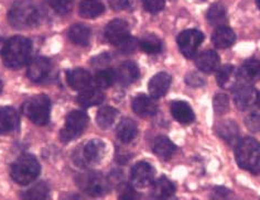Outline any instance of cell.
<instances>
[{"label":"cell","instance_id":"obj_36","mask_svg":"<svg viewBox=\"0 0 260 200\" xmlns=\"http://www.w3.org/2000/svg\"><path fill=\"white\" fill-rule=\"evenodd\" d=\"M74 0H49L51 8L58 15H67L73 7Z\"/></svg>","mask_w":260,"mask_h":200},{"label":"cell","instance_id":"obj_16","mask_svg":"<svg viewBox=\"0 0 260 200\" xmlns=\"http://www.w3.org/2000/svg\"><path fill=\"white\" fill-rule=\"evenodd\" d=\"M19 127V115L11 107L0 108V134L14 132Z\"/></svg>","mask_w":260,"mask_h":200},{"label":"cell","instance_id":"obj_41","mask_svg":"<svg viewBox=\"0 0 260 200\" xmlns=\"http://www.w3.org/2000/svg\"><path fill=\"white\" fill-rule=\"evenodd\" d=\"M119 200H139V196L133 187L125 186L120 192Z\"/></svg>","mask_w":260,"mask_h":200},{"label":"cell","instance_id":"obj_40","mask_svg":"<svg viewBox=\"0 0 260 200\" xmlns=\"http://www.w3.org/2000/svg\"><path fill=\"white\" fill-rule=\"evenodd\" d=\"M165 0H144L145 9L150 14H157L165 8Z\"/></svg>","mask_w":260,"mask_h":200},{"label":"cell","instance_id":"obj_33","mask_svg":"<svg viewBox=\"0 0 260 200\" xmlns=\"http://www.w3.org/2000/svg\"><path fill=\"white\" fill-rule=\"evenodd\" d=\"M139 45L142 51H145L148 54H157L161 52L162 43L160 38L153 34H147L141 38Z\"/></svg>","mask_w":260,"mask_h":200},{"label":"cell","instance_id":"obj_12","mask_svg":"<svg viewBox=\"0 0 260 200\" xmlns=\"http://www.w3.org/2000/svg\"><path fill=\"white\" fill-rule=\"evenodd\" d=\"M258 94L250 85H240L236 88L234 101L239 110H247L257 102Z\"/></svg>","mask_w":260,"mask_h":200},{"label":"cell","instance_id":"obj_6","mask_svg":"<svg viewBox=\"0 0 260 200\" xmlns=\"http://www.w3.org/2000/svg\"><path fill=\"white\" fill-rule=\"evenodd\" d=\"M88 124L87 114L81 111L75 110L70 112L65 120V125L61 130V140L65 143L73 141L84 132Z\"/></svg>","mask_w":260,"mask_h":200},{"label":"cell","instance_id":"obj_8","mask_svg":"<svg viewBox=\"0 0 260 200\" xmlns=\"http://www.w3.org/2000/svg\"><path fill=\"white\" fill-rule=\"evenodd\" d=\"M106 145L101 140H90L82 147L81 154L75 161L81 166H94L105 156Z\"/></svg>","mask_w":260,"mask_h":200},{"label":"cell","instance_id":"obj_5","mask_svg":"<svg viewBox=\"0 0 260 200\" xmlns=\"http://www.w3.org/2000/svg\"><path fill=\"white\" fill-rule=\"evenodd\" d=\"M23 113L38 126H45L50 120L51 101L49 97L38 95L24 102Z\"/></svg>","mask_w":260,"mask_h":200},{"label":"cell","instance_id":"obj_21","mask_svg":"<svg viewBox=\"0 0 260 200\" xmlns=\"http://www.w3.org/2000/svg\"><path fill=\"white\" fill-rule=\"evenodd\" d=\"M216 131L219 137L226 141L229 144H237L239 142V130L235 122L231 120L219 122L216 126Z\"/></svg>","mask_w":260,"mask_h":200},{"label":"cell","instance_id":"obj_2","mask_svg":"<svg viewBox=\"0 0 260 200\" xmlns=\"http://www.w3.org/2000/svg\"><path fill=\"white\" fill-rule=\"evenodd\" d=\"M8 19L16 29H30L40 22V12L32 0H16L9 10Z\"/></svg>","mask_w":260,"mask_h":200},{"label":"cell","instance_id":"obj_11","mask_svg":"<svg viewBox=\"0 0 260 200\" xmlns=\"http://www.w3.org/2000/svg\"><path fill=\"white\" fill-rule=\"evenodd\" d=\"M105 36L112 44H120L123 40L130 36L128 23L125 20H121V19H116V20L110 21L105 29Z\"/></svg>","mask_w":260,"mask_h":200},{"label":"cell","instance_id":"obj_35","mask_svg":"<svg viewBox=\"0 0 260 200\" xmlns=\"http://www.w3.org/2000/svg\"><path fill=\"white\" fill-rule=\"evenodd\" d=\"M117 79V73L112 68H105L96 74L94 82L97 87L108 88L113 85Z\"/></svg>","mask_w":260,"mask_h":200},{"label":"cell","instance_id":"obj_43","mask_svg":"<svg viewBox=\"0 0 260 200\" xmlns=\"http://www.w3.org/2000/svg\"><path fill=\"white\" fill-rule=\"evenodd\" d=\"M134 0H110V6L114 10H125L132 7Z\"/></svg>","mask_w":260,"mask_h":200},{"label":"cell","instance_id":"obj_13","mask_svg":"<svg viewBox=\"0 0 260 200\" xmlns=\"http://www.w3.org/2000/svg\"><path fill=\"white\" fill-rule=\"evenodd\" d=\"M51 70V62L43 56H37L29 63L28 77L32 82H42Z\"/></svg>","mask_w":260,"mask_h":200},{"label":"cell","instance_id":"obj_44","mask_svg":"<svg viewBox=\"0 0 260 200\" xmlns=\"http://www.w3.org/2000/svg\"><path fill=\"white\" fill-rule=\"evenodd\" d=\"M186 82H187L188 85H191V86H202L203 84L205 83L203 77L200 76L197 73H192V74L188 75L186 77Z\"/></svg>","mask_w":260,"mask_h":200},{"label":"cell","instance_id":"obj_10","mask_svg":"<svg viewBox=\"0 0 260 200\" xmlns=\"http://www.w3.org/2000/svg\"><path fill=\"white\" fill-rule=\"evenodd\" d=\"M130 178H132V183L135 187H137V188H147V187L153 184V167L147 162H139L133 167Z\"/></svg>","mask_w":260,"mask_h":200},{"label":"cell","instance_id":"obj_42","mask_svg":"<svg viewBox=\"0 0 260 200\" xmlns=\"http://www.w3.org/2000/svg\"><path fill=\"white\" fill-rule=\"evenodd\" d=\"M212 197L215 200H229L232 197V192L224 187H216L212 193Z\"/></svg>","mask_w":260,"mask_h":200},{"label":"cell","instance_id":"obj_14","mask_svg":"<svg viewBox=\"0 0 260 200\" xmlns=\"http://www.w3.org/2000/svg\"><path fill=\"white\" fill-rule=\"evenodd\" d=\"M242 79L237 68L232 65H225L218 69L216 81L223 89H234L238 87V83Z\"/></svg>","mask_w":260,"mask_h":200},{"label":"cell","instance_id":"obj_31","mask_svg":"<svg viewBox=\"0 0 260 200\" xmlns=\"http://www.w3.org/2000/svg\"><path fill=\"white\" fill-rule=\"evenodd\" d=\"M49 187L45 183H38L22 193V200H48Z\"/></svg>","mask_w":260,"mask_h":200},{"label":"cell","instance_id":"obj_19","mask_svg":"<svg viewBox=\"0 0 260 200\" xmlns=\"http://www.w3.org/2000/svg\"><path fill=\"white\" fill-rule=\"evenodd\" d=\"M171 113L173 118L180 124H191L194 120V112L191 106L185 101L175 100L171 104Z\"/></svg>","mask_w":260,"mask_h":200},{"label":"cell","instance_id":"obj_25","mask_svg":"<svg viewBox=\"0 0 260 200\" xmlns=\"http://www.w3.org/2000/svg\"><path fill=\"white\" fill-rule=\"evenodd\" d=\"M177 147L172 143L171 140L167 137L160 135L153 142V152L162 159H169L173 156Z\"/></svg>","mask_w":260,"mask_h":200},{"label":"cell","instance_id":"obj_37","mask_svg":"<svg viewBox=\"0 0 260 200\" xmlns=\"http://www.w3.org/2000/svg\"><path fill=\"white\" fill-rule=\"evenodd\" d=\"M214 105V109L215 111L219 114L225 113L227 110H229V97L224 94H218L217 96H215L213 101Z\"/></svg>","mask_w":260,"mask_h":200},{"label":"cell","instance_id":"obj_9","mask_svg":"<svg viewBox=\"0 0 260 200\" xmlns=\"http://www.w3.org/2000/svg\"><path fill=\"white\" fill-rule=\"evenodd\" d=\"M204 40V35L201 31L191 29L185 30L178 36V44L181 53L187 59H192L198 53L200 45Z\"/></svg>","mask_w":260,"mask_h":200},{"label":"cell","instance_id":"obj_22","mask_svg":"<svg viewBox=\"0 0 260 200\" xmlns=\"http://www.w3.org/2000/svg\"><path fill=\"white\" fill-rule=\"evenodd\" d=\"M117 79H118L122 85H130L135 83L139 77V68L133 62L122 63L117 69Z\"/></svg>","mask_w":260,"mask_h":200},{"label":"cell","instance_id":"obj_23","mask_svg":"<svg viewBox=\"0 0 260 200\" xmlns=\"http://www.w3.org/2000/svg\"><path fill=\"white\" fill-rule=\"evenodd\" d=\"M212 40L216 48L227 49L235 43L236 35L232 29L223 25V27H218L216 31L214 32Z\"/></svg>","mask_w":260,"mask_h":200},{"label":"cell","instance_id":"obj_18","mask_svg":"<svg viewBox=\"0 0 260 200\" xmlns=\"http://www.w3.org/2000/svg\"><path fill=\"white\" fill-rule=\"evenodd\" d=\"M68 83L71 88L82 92V90L89 87L90 83H92V77L87 70L76 68L71 70L68 74Z\"/></svg>","mask_w":260,"mask_h":200},{"label":"cell","instance_id":"obj_48","mask_svg":"<svg viewBox=\"0 0 260 200\" xmlns=\"http://www.w3.org/2000/svg\"><path fill=\"white\" fill-rule=\"evenodd\" d=\"M256 2H257V5H258V7L260 9V0H256Z\"/></svg>","mask_w":260,"mask_h":200},{"label":"cell","instance_id":"obj_24","mask_svg":"<svg viewBox=\"0 0 260 200\" xmlns=\"http://www.w3.org/2000/svg\"><path fill=\"white\" fill-rule=\"evenodd\" d=\"M138 129H137V125L136 122L129 118H125L122 119L119 125L117 126V137L122 142V143H129L132 142L136 135H137Z\"/></svg>","mask_w":260,"mask_h":200},{"label":"cell","instance_id":"obj_4","mask_svg":"<svg viewBox=\"0 0 260 200\" xmlns=\"http://www.w3.org/2000/svg\"><path fill=\"white\" fill-rule=\"evenodd\" d=\"M40 171L38 159L30 154H24L11 165L10 175L17 184L28 185L37 179Z\"/></svg>","mask_w":260,"mask_h":200},{"label":"cell","instance_id":"obj_17","mask_svg":"<svg viewBox=\"0 0 260 200\" xmlns=\"http://www.w3.org/2000/svg\"><path fill=\"white\" fill-rule=\"evenodd\" d=\"M133 110L140 117H151L158 110L155 101L146 95H139L133 100Z\"/></svg>","mask_w":260,"mask_h":200},{"label":"cell","instance_id":"obj_7","mask_svg":"<svg viewBox=\"0 0 260 200\" xmlns=\"http://www.w3.org/2000/svg\"><path fill=\"white\" fill-rule=\"evenodd\" d=\"M77 185L80 188L93 197L104 196L108 191V180L102 174L89 172L77 177Z\"/></svg>","mask_w":260,"mask_h":200},{"label":"cell","instance_id":"obj_46","mask_svg":"<svg viewBox=\"0 0 260 200\" xmlns=\"http://www.w3.org/2000/svg\"><path fill=\"white\" fill-rule=\"evenodd\" d=\"M257 104L260 107V94H258V97H257Z\"/></svg>","mask_w":260,"mask_h":200},{"label":"cell","instance_id":"obj_28","mask_svg":"<svg viewBox=\"0 0 260 200\" xmlns=\"http://www.w3.org/2000/svg\"><path fill=\"white\" fill-rule=\"evenodd\" d=\"M104 10L105 7L100 0H83L80 5V15L86 19L100 17Z\"/></svg>","mask_w":260,"mask_h":200},{"label":"cell","instance_id":"obj_15","mask_svg":"<svg viewBox=\"0 0 260 200\" xmlns=\"http://www.w3.org/2000/svg\"><path fill=\"white\" fill-rule=\"evenodd\" d=\"M170 85H171V76L168 73L161 72V73H158L157 75H154L150 79V82H149L148 89L152 98L158 99L167 94Z\"/></svg>","mask_w":260,"mask_h":200},{"label":"cell","instance_id":"obj_1","mask_svg":"<svg viewBox=\"0 0 260 200\" xmlns=\"http://www.w3.org/2000/svg\"><path fill=\"white\" fill-rule=\"evenodd\" d=\"M32 44L24 36H14L3 44L2 56L5 65L9 68H20L30 59Z\"/></svg>","mask_w":260,"mask_h":200},{"label":"cell","instance_id":"obj_38","mask_svg":"<svg viewBox=\"0 0 260 200\" xmlns=\"http://www.w3.org/2000/svg\"><path fill=\"white\" fill-rule=\"evenodd\" d=\"M246 126L252 132H257L260 130V112L252 111L246 117Z\"/></svg>","mask_w":260,"mask_h":200},{"label":"cell","instance_id":"obj_32","mask_svg":"<svg viewBox=\"0 0 260 200\" xmlns=\"http://www.w3.org/2000/svg\"><path fill=\"white\" fill-rule=\"evenodd\" d=\"M117 115H118V112H117L116 109H114L113 107H103L102 109H100V111L97 112V125L103 130L105 129H108L110 126H112Z\"/></svg>","mask_w":260,"mask_h":200},{"label":"cell","instance_id":"obj_39","mask_svg":"<svg viewBox=\"0 0 260 200\" xmlns=\"http://www.w3.org/2000/svg\"><path fill=\"white\" fill-rule=\"evenodd\" d=\"M139 42L136 40L135 37H132V36H128L126 40H123L120 44L117 45L118 47V49L121 51L122 53H126V54H129V53H133L135 52V50L137 49Z\"/></svg>","mask_w":260,"mask_h":200},{"label":"cell","instance_id":"obj_34","mask_svg":"<svg viewBox=\"0 0 260 200\" xmlns=\"http://www.w3.org/2000/svg\"><path fill=\"white\" fill-rule=\"evenodd\" d=\"M207 19L211 24L216 27H223L226 22V10L222 5L215 4L207 11Z\"/></svg>","mask_w":260,"mask_h":200},{"label":"cell","instance_id":"obj_20","mask_svg":"<svg viewBox=\"0 0 260 200\" xmlns=\"http://www.w3.org/2000/svg\"><path fill=\"white\" fill-rule=\"evenodd\" d=\"M195 63L200 70L204 73H212L219 66V56L214 51H205L197 57Z\"/></svg>","mask_w":260,"mask_h":200},{"label":"cell","instance_id":"obj_45","mask_svg":"<svg viewBox=\"0 0 260 200\" xmlns=\"http://www.w3.org/2000/svg\"><path fill=\"white\" fill-rule=\"evenodd\" d=\"M162 200H178L177 198H175L174 196H172V197H169V198H166V199H162Z\"/></svg>","mask_w":260,"mask_h":200},{"label":"cell","instance_id":"obj_30","mask_svg":"<svg viewBox=\"0 0 260 200\" xmlns=\"http://www.w3.org/2000/svg\"><path fill=\"white\" fill-rule=\"evenodd\" d=\"M239 73L240 77L245 81L253 82L260 79V60L252 59L245 62Z\"/></svg>","mask_w":260,"mask_h":200},{"label":"cell","instance_id":"obj_47","mask_svg":"<svg viewBox=\"0 0 260 200\" xmlns=\"http://www.w3.org/2000/svg\"><path fill=\"white\" fill-rule=\"evenodd\" d=\"M2 89H3V82L0 79V93H2Z\"/></svg>","mask_w":260,"mask_h":200},{"label":"cell","instance_id":"obj_27","mask_svg":"<svg viewBox=\"0 0 260 200\" xmlns=\"http://www.w3.org/2000/svg\"><path fill=\"white\" fill-rule=\"evenodd\" d=\"M175 187L167 177H161L155 180L152 187V195L157 200H162L174 196Z\"/></svg>","mask_w":260,"mask_h":200},{"label":"cell","instance_id":"obj_29","mask_svg":"<svg viewBox=\"0 0 260 200\" xmlns=\"http://www.w3.org/2000/svg\"><path fill=\"white\" fill-rule=\"evenodd\" d=\"M69 37L74 44L86 47L89 43L90 30L84 24H74L69 31Z\"/></svg>","mask_w":260,"mask_h":200},{"label":"cell","instance_id":"obj_3","mask_svg":"<svg viewBox=\"0 0 260 200\" xmlns=\"http://www.w3.org/2000/svg\"><path fill=\"white\" fill-rule=\"evenodd\" d=\"M236 161L242 169L253 174L260 173V143L255 139L246 138L236 144Z\"/></svg>","mask_w":260,"mask_h":200},{"label":"cell","instance_id":"obj_26","mask_svg":"<svg viewBox=\"0 0 260 200\" xmlns=\"http://www.w3.org/2000/svg\"><path fill=\"white\" fill-rule=\"evenodd\" d=\"M77 100L82 107H93L103 102L104 94L97 88H86L77 96Z\"/></svg>","mask_w":260,"mask_h":200}]
</instances>
